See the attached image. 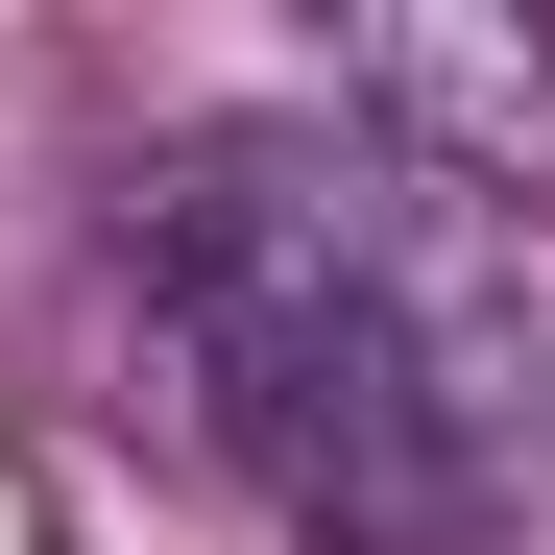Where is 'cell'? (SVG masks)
<instances>
[{"label": "cell", "instance_id": "1", "mask_svg": "<svg viewBox=\"0 0 555 555\" xmlns=\"http://www.w3.org/2000/svg\"><path fill=\"white\" fill-rule=\"evenodd\" d=\"M121 266L194 362V435L314 555H483L507 531V435H531L507 218H459L362 121H194L121 169Z\"/></svg>", "mask_w": 555, "mask_h": 555}, {"label": "cell", "instance_id": "2", "mask_svg": "<svg viewBox=\"0 0 555 555\" xmlns=\"http://www.w3.org/2000/svg\"><path fill=\"white\" fill-rule=\"evenodd\" d=\"M314 121H362L387 169H435L459 218H555V25H362Z\"/></svg>", "mask_w": 555, "mask_h": 555}]
</instances>
